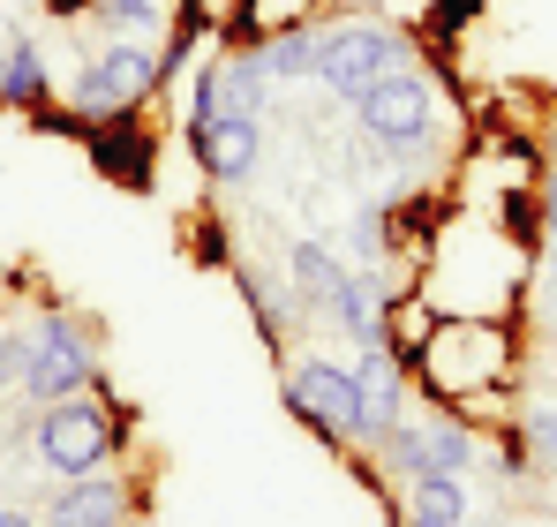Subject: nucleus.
Listing matches in <instances>:
<instances>
[{
    "mask_svg": "<svg viewBox=\"0 0 557 527\" xmlns=\"http://www.w3.org/2000/svg\"><path fill=\"white\" fill-rule=\"evenodd\" d=\"M467 520V475H414L407 527H460Z\"/></svg>",
    "mask_w": 557,
    "mask_h": 527,
    "instance_id": "obj_13",
    "label": "nucleus"
},
{
    "mask_svg": "<svg viewBox=\"0 0 557 527\" xmlns=\"http://www.w3.org/2000/svg\"><path fill=\"white\" fill-rule=\"evenodd\" d=\"M8 8H30V0H8Z\"/></svg>",
    "mask_w": 557,
    "mask_h": 527,
    "instance_id": "obj_24",
    "label": "nucleus"
},
{
    "mask_svg": "<svg viewBox=\"0 0 557 527\" xmlns=\"http://www.w3.org/2000/svg\"><path fill=\"white\" fill-rule=\"evenodd\" d=\"M23 361H30V332H0V384L8 377L23 384Z\"/></svg>",
    "mask_w": 557,
    "mask_h": 527,
    "instance_id": "obj_20",
    "label": "nucleus"
},
{
    "mask_svg": "<svg viewBox=\"0 0 557 527\" xmlns=\"http://www.w3.org/2000/svg\"><path fill=\"white\" fill-rule=\"evenodd\" d=\"M355 377H362V400H370V444L399 422V407H407V377H399V354L392 347H362L355 361Z\"/></svg>",
    "mask_w": 557,
    "mask_h": 527,
    "instance_id": "obj_11",
    "label": "nucleus"
},
{
    "mask_svg": "<svg viewBox=\"0 0 557 527\" xmlns=\"http://www.w3.org/2000/svg\"><path fill=\"white\" fill-rule=\"evenodd\" d=\"M113 444H121V422L98 407V400H53L46 415H38V459L69 482V475H98V467H113Z\"/></svg>",
    "mask_w": 557,
    "mask_h": 527,
    "instance_id": "obj_5",
    "label": "nucleus"
},
{
    "mask_svg": "<svg viewBox=\"0 0 557 527\" xmlns=\"http://www.w3.org/2000/svg\"><path fill=\"white\" fill-rule=\"evenodd\" d=\"M392 69H422L414 38L392 30V23H370V15H347V23H324L317 30V84L339 90V98H362L376 76Z\"/></svg>",
    "mask_w": 557,
    "mask_h": 527,
    "instance_id": "obj_1",
    "label": "nucleus"
},
{
    "mask_svg": "<svg viewBox=\"0 0 557 527\" xmlns=\"http://www.w3.org/2000/svg\"><path fill=\"white\" fill-rule=\"evenodd\" d=\"M286 400L309 430H324L332 444H370V400H362V377L339 369V361H294L286 369Z\"/></svg>",
    "mask_w": 557,
    "mask_h": 527,
    "instance_id": "obj_3",
    "label": "nucleus"
},
{
    "mask_svg": "<svg viewBox=\"0 0 557 527\" xmlns=\"http://www.w3.org/2000/svg\"><path fill=\"white\" fill-rule=\"evenodd\" d=\"M257 61H264V76H272V84H317V30H309V23H294V30L257 38Z\"/></svg>",
    "mask_w": 557,
    "mask_h": 527,
    "instance_id": "obj_14",
    "label": "nucleus"
},
{
    "mask_svg": "<svg viewBox=\"0 0 557 527\" xmlns=\"http://www.w3.org/2000/svg\"><path fill=\"white\" fill-rule=\"evenodd\" d=\"M46 98H53V84H46V53H38V38H30V30H0V106L38 113Z\"/></svg>",
    "mask_w": 557,
    "mask_h": 527,
    "instance_id": "obj_10",
    "label": "nucleus"
},
{
    "mask_svg": "<svg viewBox=\"0 0 557 527\" xmlns=\"http://www.w3.org/2000/svg\"><path fill=\"white\" fill-rule=\"evenodd\" d=\"M324 309L339 317L347 340H362V347H392V340H384V302H376V286L362 279V271H347V279L324 294Z\"/></svg>",
    "mask_w": 557,
    "mask_h": 527,
    "instance_id": "obj_12",
    "label": "nucleus"
},
{
    "mask_svg": "<svg viewBox=\"0 0 557 527\" xmlns=\"http://www.w3.org/2000/svg\"><path fill=\"white\" fill-rule=\"evenodd\" d=\"M159 84H166V53L113 38L91 69L76 76V113H84V121H136V106H144Z\"/></svg>",
    "mask_w": 557,
    "mask_h": 527,
    "instance_id": "obj_2",
    "label": "nucleus"
},
{
    "mask_svg": "<svg viewBox=\"0 0 557 527\" xmlns=\"http://www.w3.org/2000/svg\"><path fill=\"white\" fill-rule=\"evenodd\" d=\"M355 106V121H362V136H376L384 151L392 144H430V128H437V84L422 76V69H392V76H376L362 98H347Z\"/></svg>",
    "mask_w": 557,
    "mask_h": 527,
    "instance_id": "obj_6",
    "label": "nucleus"
},
{
    "mask_svg": "<svg viewBox=\"0 0 557 527\" xmlns=\"http://www.w3.org/2000/svg\"><path fill=\"white\" fill-rule=\"evenodd\" d=\"M520 438L535 452V467H557V407H535V415L520 422Z\"/></svg>",
    "mask_w": 557,
    "mask_h": 527,
    "instance_id": "obj_19",
    "label": "nucleus"
},
{
    "mask_svg": "<svg viewBox=\"0 0 557 527\" xmlns=\"http://www.w3.org/2000/svg\"><path fill=\"white\" fill-rule=\"evenodd\" d=\"M91 23L106 30V38L144 46V38H159V30H166V8H159V0H91Z\"/></svg>",
    "mask_w": 557,
    "mask_h": 527,
    "instance_id": "obj_15",
    "label": "nucleus"
},
{
    "mask_svg": "<svg viewBox=\"0 0 557 527\" xmlns=\"http://www.w3.org/2000/svg\"><path fill=\"white\" fill-rule=\"evenodd\" d=\"M0 527H38V520L30 513H0Z\"/></svg>",
    "mask_w": 557,
    "mask_h": 527,
    "instance_id": "obj_22",
    "label": "nucleus"
},
{
    "mask_svg": "<svg viewBox=\"0 0 557 527\" xmlns=\"http://www.w3.org/2000/svg\"><path fill=\"white\" fill-rule=\"evenodd\" d=\"M234 286H242V302L257 309V332H264V340L278 347V332H286V317L272 309V286H264V271H234Z\"/></svg>",
    "mask_w": 557,
    "mask_h": 527,
    "instance_id": "obj_18",
    "label": "nucleus"
},
{
    "mask_svg": "<svg viewBox=\"0 0 557 527\" xmlns=\"http://www.w3.org/2000/svg\"><path fill=\"white\" fill-rule=\"evenodd\" d=\"M264 106H272V76H264L257 46L219 53V61H203V76H196V90H188V136H196V128H211L219 113L264 121Z\"/></svg>",
    "mask_w": 557,
    "mask_h": 527,
    "instance_id": "obj_7",
    "label": "nucleus"
},
{
    "mask_svg": "<svg viewBox=\"0 0 557 527\" xmlns=\"http://www.w3.org/2000/svg\"><path fill=\"white\" fill-rule=\"evenodd\" d=\"M430 459H437V475H467L474 467V438L460 422H430Z\"/></svg>",
    "mask_w": 557,
    "mask_h": 527,
    "instance_id": "obj_17",
    "label": "nucleus"
},
{
    "mask_svg": "<svg viewBox=\"0 0 557 527\" xmlns=\"http://www.w3.org/2000/svg\"><path fill=\"white\" fill-rule=\"evenodd\" d=\"M543 226H550V242H557V174H550V188H543Z\"/></svg>",
    "mask_w": 557,
    "mask_h": 527,
    "instance_id": "obj_21",
    "label": "nucleus"
},
{
    "mask_svg": "<svg viewBox=\"0 0 557 527\" xmlns=\"http://www.w3.org/2000/svg\"><path fill=\"white\" fill-rule=\"evenodd\" d=\"M460 527H482V520H460Z\"/></svg>",
    "mask_w": 557,
    "mask_h": 527,
    "instance_id": "obj_25",
    "label": "nucleus"
},
{
    "mask_svg": "<svg viewBox=\"0 0 557 527\" xmlns=\"http://www.w3.org/2000/svg\"><path fill=\"white\" fill-rule=\"evenodd\" d=\"M91 377H98V347H91V332L69 317V309H53L38 332H30V361H23V400L38 407H53V400H76V392H91Z\"/></svg>",
    "mask_w": 557,
    "mask_h": 527,
    "instance_id": "obj_4",
    "label": "nucleus"
},
{
    "mask_svg": "<svg viewBox=\"0 0 557 527\" xmlns=\"http://www.w3.org/2000/svg\"><path fill=\"white\" fill-rule=\"evenodd\" d=\"M128 513H136V490L113 467H98V475H69L53 490L46 527H128Z\"/></svg>",
    "mask_w": 557,
    "mask_h": 527,
    "instance_id": "obj_8",
    "label": "nucleus"
},
{
    "mask_svg": "<svg viewBox=\"0 0 557 527\" xmlns=\"http://www.w3.org/2000/svg\"><path fill=\"white\" fill-rule=\"evenodd\" d=\"M286 264H294V286H301L309 302H324V294H332V286L347 279V264L332 257L324 242H294V249H286Z\"/></svg>",
    "mask_w": 557,
    "mask_h": 527,
    "instance_id": "obj_16",
    "label": "nucleus"
},
{
    "mask_svg": "<svg viewBox=\"0 0 557 527\" xmlns=\"http://www.w3.org/2000/svg\"><path fill=\"white\" fill-rule=\"evenodd\" d=\"M550 309H557V257H550Z\"/></svg>",
    "mask_w": 557,
    "mask_h": 527,
    "instance_id": "obj_23",
    "label": "nucleus"
},
{
    "mask_svg": "<svg viewBox=\"0 0 557 527\" xmlns=\"http://www.w3.org/2000/svg\"><path fill=\"white\" fill-rule=\"evenodd\" d=\"M188 151H196V167L219 181V188H234V181L257 174V159H264V121L219 113L211 128H196V136H188Z\"/></svg>",
    "mask_w": 557,
    "mask_h": 527,
    "instance_id": "obj_9",
    "label": "nucleus"
}]
</instances>
